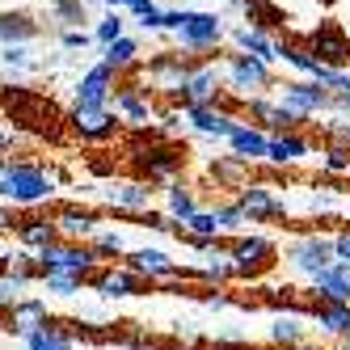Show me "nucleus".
Segmentation results:
<instances>
[{"label":"nucleus","instance_id":"1","mask_svg":"<svg viewBox=\"0 0 350 350\" xmlns=\"http://www.w3.org/2000/svg\"><path fill=\"white\" fill-rule=\"evenodd\" d=\"M5 182H9L5 198H13V203H21V207L42 203V198H51V190H55V182L46 178L38 165H26V161H21V165H9V169H5Z\"/></svg>","mask_w":350,"mask_h":350},{"label":"nucleus","instance_id":"2","mask_svg":"<svg viewBox=\"0 0 350 350\" xmlns=\"http://www.w3.org/2000/svg\"><path fill=\"white\" fill-rule=\"evenodd\" d=\"M228 262H232V279H254L274 262V245L266 237H237L228 245Z\"/></svg>","mask_w":350,"mask_h":350},{"label":"nucleus","instance_id":"3","mask_svg":"<svg viewBox=\"0 0 350 350\" xmlns=\"http://www.w3.org/2000/svg\"><path fill=\"white\" fill-rule=\"evenodd\" d=\"M287 262L299 270V274H321V270H329L338 258H334V241H325V237H304V241H295L287 245Z\"/></svg>","mask_w":350,"mask_h":350},{"label":"nucleus","instance_id":"4","mask_svg":"<svg viewBox=\"0 0 350 350\" xmlns=\"http://www.w3.org/2000/svg\"><path fill=\"white\" fill-rule=\"evenodd\" d=\"M89 287L102 295V299H127V295L144 291V279H139L131 266H110V270H97L93 279H89Z\"/></svg>","mask_w":350,"mask_h":350},{"label":"nucleus","instance_id":"5","mask_svg":"<svg viewBox=\"0 0 350 350\" xmlns=\"http://www.w3.org/2000/svg\"><path fill=\"white\" fill-rule=\"evenodd\" d=\"M312 295H317V304H350V270L342 262H334L329 270H321L312 274Z\"/></svg>","mask_w":350,"mask_h":350},{"label":"nucleus","instance_id":"6","mask_svg":"<svg viewBox=\"0 0 350 350\" xmlns=\"http://www.w3.org/2000/svg\"><path fill=\"white\" fill-rule=\"evenodd\" d=\"M237 207L245 211L249 224H262V219H279V215H287V207L279 203V198H274L270 186H245L241 198H237Z\"/></svg>","mask_w":350,"mask_h":350},{"label":"nucleus","instance_id":"7","mask_svg":"<svg viewBox=\"0 0 350 350\" xmlns=\"http://www.w3.org/2000/svg\"><path fill=\"white\" fill-rule=\"evenodd\" d=\"M127 266L139 274V279H182L186 274L169 254H161V249H135V254L127 258Z\"/></svg>","mask_w":350,"mask_h":350},{"label":"nucleus","instance_id":"8","mask_svg":"<svg viewBox=\"0 0 350 350\" xmlns=\"http://www.w3.org/2000/svg\"><path fill=\"white\" fill-rule=\"evenodd\" d=\"M182 42L186 46H215L224 26H219V17L215 13H182Z\"/></svg>","mask_w":350,"mask_h":350},{"label":"nucleus","instance_id":"9","mask_svg":"<svg viewBox=\"0 0 350 350\" xmlns=\"http://www.w3.org/2000/svg\"><path fill=\"white\" fill-rule=\"evenodd\" d=\"M334 102V93H325L317 85H283V110H291L295 118H304L312 110H325Z\"/></svg>","mask_w":350,"mask_h":350},{"label":"nucleus","instance_id":"10","mask_svg":"<svg viewBox=\"0 0 350 350\" xmlns=\"http://www.w3.org/2000/svg\"><path fill=\"white\" fill-rule=\"evenodd\" d=\"M46 321H51V312H46L42 299H21L17 308H9V329H13L21 342H26L30 334H38Z\"/></svg>","mask_w":350,"mask_h":350},{"label":"nucleus","instance_id":"11","mask_svg":"<svg viewBox=\"0 0 350 350\" xmlns=\"http://www.w3.org/2000/svg\"><path fill=\"white\" fill-rule=\"evenodd\" d=\"M186 118H190V127H194V131H203V135H219V139H228V135L241 127L232 114L211 110V106H186Z\"/></svg>","mask_w":350,"mask_h":350},{"label":"nucleus","instance_id":"12","mask_svg":"<svg viewBox=\"0 0 350 350\" xmlns=\"http://www.w3.org/2000/svg\"><path fill=\"white\" fill-rule=\"evenodd\" d=\"M106 97H110V64L93 68L89 77L77 85V106L81 110H106Z\"/></svg>","mask_w":350,"mask_h":350},{"label":"nucleus","instance_id":"13","mask_svg":"<svg viewBox=\"0 0 350 350\" xmlns=\"http://www.w3.org/2000/svg\"><path fill=\"white\" fill-rule=\"evenodd\" d=\"M55 228H59V237H64L68 245H77V241H85V237H97V215L85 211V207H64V211L55 215Z\"/></svg>","mask_w":350,"mask_h":350},{"label":"nucleus","instance_id":"14","mask_svg":"<svg viewBox=\"0 0 350 350\" xmlns=\"http://www.w3.org/2000/svg\"><path fill=\"white\" fill-rule=\"evenodd\" d=\"M308 338V325L299 312H279L270 321V346H283V350H299Z\"/></svg>","mask_w":350,"mask_h":350},{"label":"nucleus","instance_id":"15","mask_svg":"<svg viewBox=\"0 0 350 350\" xmlns=\"http://www.w3.org/2000/svg\"><path fill=\"white\" fill-rule=\"evenodd\" d=\"M312 325L325 338H346L350 334V304H317L312 308Z\"/></svg>","mask_w":350,"mask_h":350},{"label":"nucleus","instance_id":"16","mask_svg":"<svg viewBox=\"0 0 350 350\" xmlns=\"http://www.w3.org/2000/svg\"><path fill=\"white\" fill-rule=\"evenodd\" d=\"M72 127H77L85 139H106L114 135V114L110 110H72Z\"/></svg>","mask_w":350,"mask_h":350},{"label":"nucleus","instance_id":"17","mask_svg":"<svg viewBox=\"0 0 350 350\" xmlns=\"http://www.w3.org/2000/svg\"><path fill=\"white\" fill-rule=\"evenodd\" d=\"M106 198H110V207H118V211H148V203H152V190H148L144 182H127V186H114V190H106Z\"/></svg>","mask_w":350,"mask_h":350},{"label":"nucleus","instance_id":"18","mask_svg":"<svg viewBox=\"0 0 350 350\" xmlns=\"http://www.w3.org/2000/svg\"><path fill=\"white\" fill-rule=\"evenodd\" d=\"M228 77H232V89H262V85L270 81V72H266V64L254 59V55H237Z\"/></svg>","mask_w":350,"mask_h":350},{"label":"nucleus","instance_id":"19","mask_svg":"<svg viewBox=\"0 0 350 350\" xmlns=\"http://www.w3.org/2000/svg\"><path fill=\"white\" fill-rule=\"evenodd\" d=\"M228 144H232V157H241L245 165H249V161H262L266 148H270V139H266L262 131H254V127H237V131L228 135Z\"/></svg>","mask_w":350,"mask_h":350},{"label":"nucleus","instance_id":"20","mask_svg":"<svg viewBox=\"0 0 350 350\" xmlns=\"http://www.w3.org/2000/svg\"><path fill=\"white\" fill-rule=\"evenodd\" d=\"M17 241L38 254V249H46V245L59 241V228H55V219H26V224L17 228Z\"/></svg>","mask_w":350,"mask_h":350},{"label":"nucleus","instance_id":"21","mask_svg":"<svg viewBox=\"0 0 350 350\" xmlns=\"http://www.w3.org/2000/svg\"><path fill=\"white\" fill-rule=\"evenodd\" d=\"M72 342H77V334L64 329L59 321H46L38 334H30V338H26V346H30V350H72Z\"/></svg>","mask_w":350,"mask_h":350},{"label":"nucleus","instance_id":"22","mask_svg":"<svg viewBox=\"0 0 350 350\" xmlns=\"http://www.w3.org/2000/svg\"><path fill=\"white\" fill-rule=\"evenodd\" d=\"M215 85H219V77H215V68H198V72H190V81H186V102L190 106H207L211 97H215Z\"/></svg>","mask_w":350,"mask_h":350},{"label":"nucleus","instance_id":"23","mask_svg":"<svg viewBox=\"0 0 350 350\" xmlns=\"http://www.w3.org/2000/svg\"><path fill=\"white\" fill-rule=\"evenodd\" d=\"M304 152H308V139H299V135H274L270 148H266V161H274V165H291V161H299Z\"/></svg>","mask_w":350,"mask_h":350},{"label":"nucleus","instance_id":"24","mask_svg":"<svg viewBox=\"0 0 350 350\" xmlns=\"http://www.w3.org/2000/svg\"><path fill=\"white\" fill-rule=\"evenodd\" d=\"M312 46H317V55H321V64H325V68H329V64L338 68V64H346V59H350V46H346L334 30L312 34Z\"/></svg>","mask_w":350,"mask_h":350},{"label":"nucleus","instance_id":"25","mask_svg":"<svg viewBox=\"0 0 350 350\" xmlns=\"http://www.w3.org/2000/svg\"><path fill=\"white\" fill-rule=\"evenodd\" d=\"M198 215V203H194V190L190 186H173L169 190V219L178 224V232H182V224Z\"/></svg>","mask_w":350,"mask_h":350},{"label":"nucleus","instance_id":"26","mask_svg":"<svg viewBox=\"0 0 350 350\" xmlns=\"http://www.w3.org/2000/svg\"><path fill=\"white\" fill-rule=\"evenodd\" d=\"M182 232L190 237V241H219V211H198L194 219H186L182 224Z\"/></svg>","mask_w":350,"mask_h":350},{"label":"nucleus","instance_id":"27","mask_svg":"<svg viewBox=\"0 0 350 350\" xmlns=\"http://www.w3.org/2000/svg\"><path fill=\"white\" fill-rule=\"evenodd\" d=\"M152 81H157L161 89H186L190 68H186V64H178V59H161V64L152 68Z\"/></svg>","mask_w":350,"mask_h":350},{"label":"nucleus","instance_id":"28","mask_svg":"<svg viewBox=\"0 0 350 350\" xmlns=\"http://www.w3.org/2000/svg\"><path fill=\"white\" fill-rule=\"evenodd\" d=\"M237 42H241V51H249L254 59L270 64V59H279V46H270L258 30H237Z\"/></svg>","mask_w":350,"mask_h":350},{"label":"nucleus","instance_id":"29","mask_svg":"<svg viewBox=\"0 0 350 350\" xmlns=\"http://www.w3.org/2000/svg\"><path fill=\"white\" fill-rule=\"evenodd\" d=\"M30 287V279H21V274H0V312H9V308H17L21 304V299H26V295H21V291H26Z\"/></svg>","mask_w":350,"mask_h":350},{"label":"nucleus","instance_id":"30","mask_svg":"<svg viewBox=\"0 0 350 350\" xmlns=\"http://www.w3.org/2000/svg\"><path fill=\"white\" fill-rule=\"evenodd\" d=\"M34 21L30 17H13V13H5V17H0V38H5V42H26V38H34Z\"/></svg>","mask_w":350,"mask_h":350},{"label":"nucleus","instance_id":"31","mask_svg":"<svg viewBox=\"0 0 350 350\" xmlns=\"http://www.w3.org/2000/svg\"><path fill=\"white\" fill-rule=\"evenodd\" d=\"M51 295H59V299H72V295H81V287H85V279H77V274H42L38 279Z\"/></svg>","mask_w":350,"mask_h":350},{"label":"nucleus","instance_id":"32","mask_svg":"<svg viewBox=\"0 0 350 350\" xmlns=\"http://www.w3.org/2000/svg\"><path fill=\"white\" fill-rule=\"evenodd\" d=\"M144 173L148 178H173L178 173V157H169V152H144Z\"/></svg>","mask_w":350,"mask_h":350},{"label":"nucleus","instance_id":"33","mask_svg":"<svg viewBox=\"0 0 350 350\" xmlns=\"http://www.w3.org/2000/svg\"><path fill=\"white\" fill-rule=\"evenodd\" d=\"M89 249H93V254L106 262V258H118V254H127V241H122L118 232H102V228H97V237H93V245H89Z\"/></svg>","mask_w":350,"mask_h":350},{"label":"nucleus","instance_id":"34","mask_svg":"<svg viewBox=\"0 0 350 350\" xmlns=\"http://www.w3.org/2000/svg\"><path fill=\"white\" fill-rule=\"evenodd\" d=\"M131 59H135V42H131V38H118V42L106 46V64H110V68H127Z\"/></svg>","mask_w":350,"mask_h":350},{"label":"nucleus","instance_id":"35","mask_svg":"<svg viewBox=\"0 0 350 350\" xmlns=\"http://www.w3.org/2000/svg\"><path fill=\"white\" fill-rule=\"evenodd\" d=\"M211 173L219 182H241V173H245V161L241 157H228V161H215L211 165Z\"/></svg>","mask_w":350,"mask_h":350},{"label":"nucleus","instance_id":"36","mask_svg":"<svg viewBox=\"0 0 350 350\" xmlns=\"http://www.w3.org/2000/svg\"><path fill=\"white\" fill-rule=\"evenodd\" d=\"M118 110L127 114V118H135V122H144V118H148V106L139 102L135 93H118Z\"/></svg>","mask_w":350,"mask_h":350},{"label":"nucleus","instance_id":"37","mask_svg":"<svg viewBox=\"0 0 350 350\" xmlns=\"http://www.w3.org/2000/svg\"><path fill=\"white\" fill-rule=\"evenodd\" d=\"M245 224H249V219H245V211H241L237 203L219 211V228H224V232H241V228H245Z\"/></svg>","mask_w":350,"mask_h":350},{"label":"nucleus","instance_id":"38","mask_svg":"<svg viewBox=\"0 0 350 350\" xmlns=\"http://www.w3.org/2000/svg\"><path fill=\"white\" fill-rule=\"evenodd\" d=\"M325 169L329 173H350V152L346 148H329V152H325Z\"/></svg>","mask_w":350,"mask_h":350},{"label":"nucleus","instance_id":"39","mask_svg":"<svg viewBox=\"0 0 350 350\" xmlns=\"http://www.w3.org/2000/svg\"><path fill=\"white\" fill-rule=\"evenodd\" d=\"M118 38H122V21H118V17H106L102 26H97V42L110 46V42H118Z\"/></svg>","mask_w":350,"mask_h":350},{"label":"nucleus","instance_id":"40","mask_svg":"<svg viewBox=\"0 0 350 350\" xmlns=\"http://www.w3.org/2000/svg\"><path fill=\"white\" fill-rule=\"evenodd\" d=\"M55 9H59L64 21H85V5H81V0H55Z\"/></svg>","mask_w":350,"mask_h":350},{"label":"nucleus","instance_id":"41","mask_svg":"<svg viewBox=\"0 0 350 350\" xmlns=\"http://www.w3.org/2000/svg\"><path fill=\"white\" fill-rule=\"evenodd\" d=\"M334 258L350 270V228H342V232L334 237Z\"/></svg>","mask_w":350,"mask_h":350},{"label":"nucleus","instance_id":"42","mask_svg":"<svg viewBox=\"0 0 350 350\" xmlns=\"http://www.w3.org/2000/svg\"><path fill=\"white\" fill-rule=\"evenodd\" d=\"M334 148H346V152H350V127H346V122L334 127Z\"/></svg>","mask_w":350,"mask_h":350},{"label":"nucleus","instance_id":"43","mask_svg":"<svg viewBox=\"0 0 350 350\" xmlns=\"http://www.w3.org/2000/svg\"><path fill=\"white\" fill-rule=\"evenodd\" d=\"M85 42H89L85 30H68V34H64V46H85Z\"/></svg>","mask_w":350,"mask_h":350},{"label":"nucleus","instance_id":"44","mask_svg":"<svg viewBox=\"0 0 350 350\" xmlns=\"http://www.w3.org/2000/svg\"><path fill=\"white\" fill-rule=\"evenodd\" d=\"M5 64H26V46H9V51H5Z\"/></svg>","mask_w":350,"mask_h":350},{"label":"nucleus","instance_id":"45","mask_svg":"<svg viewBox=\"0 0 350 350\" xmlns=\"http://www.w3.org/2000/svg\"><path fill=\"white\" fill-rule=\"evenodd\" d=\"M203 304H207V308H228V295H207Z\"/></svg>","mask_w":350,"mask_h":350},{"label":"nucleus","instance_id":"46","mask_svg":"<svg viewBox=\"0 0 350 350\" xmlns=\"http://www.w3.org/2000/svg\"><path fill=\"white\" fill-rule=\"evenodd\" d=\"M5 228H13V219H9V211H0V232Z\"/></svg>","mask_w":350,"mask_h":350},{"label":"nucleus","instance_id":"47","mask_svg":"<svg viewBox=\"0 0 350 350\" xmlns=\"http://www.w3.org/2000/svg\"><path fill=\"white\" fill-rule=\"evenodd\" d=\"M5 148H9V135H5V127H0V152H5Z\"/></svg>","mask_w":350,"mask_h":350},{"label":"nucleus","instance_id":"48","mask_svg":"<svg viewBox=\"0 0 350 350\" xmlns=\"http://www.w3.org/2000/svg\"><path fill=\"white\" fill-rule=\"evenodd\" d=\"M5 270H9V258H5V254H0V274H5Z\"/></svg>","mask_w":350,"mask_h":350},{"label":"nucleus","instance_id":"49","mask_svg":"<svg viewBox=\"0 0 350 350\" xmlns=\"http://www.w3.org/2000/svg\"><path fill=\"white\" fill-rule=\"evenodd\" d=\"M342 350H350V334H346V338H342Z\"/></svg>","mask_w":350,"mask_h":350},{"label":"nucleus","instance_id":"50","mask_svg":"<svg viewBox=\"0 0 350 350\" xmlns=\"http://www.w3.org/2000/svg\"><path fill=\"white\" fill-rule=\"evenodd\" d=\"M270 350H283V346H270Z\"/></svg>","mask_w":350,"mask_h":350},{"label":"nucleus","instance_id":"51","mask_svg":"<svg viewBox=\"0 0 350 350\" xmlns=\"http://www.w3.org/2000/svg\"><path fill=\"white\" fill-rule=\"evenodd\" d=\"M127 5H135V0H127Z\"/></svg>","mask_w":350,"mask_h":350}]
</instances>
